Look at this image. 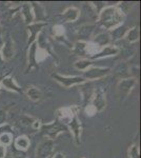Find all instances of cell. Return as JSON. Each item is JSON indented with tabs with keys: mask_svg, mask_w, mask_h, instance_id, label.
Instances as JSON below:
<instances>
[{
	"mask_svg": "<svg viewBox=\"0 0 141 158\" xmlns=\"http://www.w3.org/2000/svg\"><path fill=\"white\" fill-rule=\"evenodd\" d=\"M133 83H134V81H130V80H124L122 81V83L120 85V88H122L121 90H129L131 89V86L133 85Z\"/></svg>",
	"mask_w": 141,
	"mask_h": 158,
	"instance_id": "7",
	"label": "cell"
},
{
	"mask_svg": "<svg viewBox=\"0 0 141 158\" xmlns=\"http://www.w3.org/2000/svg\"><path fill=\"white\" fill-rule=\"evenodd\" d=\"M6 120V113L3 111H0V123H2Z\"/></svg>",
	"mask_w": 141,
	"mask_h": 158,
	"instance_id": "14",
	"label": "cell"
},
{
	"mask_svg": "<svg viewBox=\"0 0 141 158\" xmlns=\"http://www.w3.org/2000/svg\"><path fill=\"white\" fill-rule=\"evenodd\" d=\"M91 63H89V61H81V62H77L76 67L79 68V69H84L85 67H88L89 65Z\"/></svg>",
	"mask_w": 141,
	"mask_h": 158,
	"instance_id": "13",
	"label": "cell"
},
{
	"mask_svg": "<svg viewBox=\"0 0 141 158\" xmlns=\"http://www.w3.org/2000/svg\"><path fill=\"white\" fill-rule=\"evenodd\" d=\"M114 53H116V50H115V49H112V48H106V50H104L103 52H102L101 54H99L98 56H103L104 54L110 55V54H114Z\"/></svg>",
	"mask_w": 141,
	"mask_h": 158,
	"instance_id": "11",
	"label": "cell"
},
{
	"mask_svg": "<svg viewBox=\"0 0 141 158\" xmlns=\"http://www.w3.org/2000/svg\"><path fill=\"white\" fill-rule=\"evenodd\" d=\"M17 144L19 147H21V148H27V139H25V138H19V139H18V141H17Z\"/></svg>",
	"mask_w": 141,
	"mask_h": 158,
	"instance_id": "12",
	"label": "cell"
},
{
	"mask_svg": "<svg viewBox=\"0 0 141 158\" xmlns=\"http://www.w3.org/2000/svg\"><path fill=\"white\" fill-rule=\"evenodd\" d=\"M16 158H24V153H21V152H16Z\"/></svg>",
	"mask_w": 141,
	"mask_h": 158,
	"instance_id": "16",
	"label": "cell"
},
{
	"mask_svg": "<svg viewBox=\"0 0 141 158\" xmlns=\"http://www.w3.org/2000/svg\"><path fill=\"white\" fill-rule=\"evenodd\" d=\"M29 96L33 99V100H37V99H39L41 97V94H40V92L38 90H36V89H30Z\"/></svg>",
	"mask_w": 141,
	"mask_h": 158,
	"instance_id": "6",
	"label": "cell"
},
{
	"mask_svg": "<svg viewBox=\"0 0 141 158\" xmlns=\"http://www.w3.org/2000/svg\"><path fill=\"white\" fill-rule=\"evenodd\" d=\"M106 72L107 70H103V69H93V70H89V72H86L85 76L89 78H96L106 74Z\"/></svg>",
	"mask_w": 141,
	"mask_h": 158,
	"instance_id": "4",
	"label": "cell"
},
{
	"mask_svg": "<svg viewBox=\"0 0 141 158\" xmlns=\"http://www.w3.org/2000/svg\"><path fill=\"white\" fill-rule=\"evenodd\" d=\"M52 150H53V141L45 140L38 148V155L40 157H48L51 154Z\"/></svg>",
	"mask_w": 141,
	"mask_h": 158,
	"instance_id": "1",
	"label": "cell"
},
{
	"mask_svg": "<svg viewBox=\"0 0 141 158\" xmlns=\"http://www.w3.org/2000/svg\"><path fill=\"white\" fill-rule=\"evenodd\" d=\"M54 77L57 78L60 82H62L63 85L68 86L73 83H76V82H81L82 81V78H79V77H76V78H62V77H59L57 75H54Z\"/></svg>",
	"mask_w": 141,
	"mask_h": 158,
	"instance_id": "5",
	"label": "cell"
},
{
	"mask_svg": "<svg viewBox=\"0 0 141 158\" xmlns=\"http://www.w3.org/2000/svg\"><path fill=\"white\" fill-rule=\"evenodd\" d=\"M3 83H4V85H6L9 86V88H12V89H15V90H17V88H15L14 85H12V83H9V81H7V79H6V81H4Z\"/></svg>",
	"mask_w": 141,
	"mask_h": 158,
	"instance_id": "15",
	"label": "cell"
},
{
	"mask_svg": "<svg viewBox=\"0 0 141 158\" xmlns=\"http://www.w3.org/2000/svg\"><path fill=\"white\" fill-rule=\"evenodd\" d=\"M137 38H138V31H137V29L132 30V31L130 32L129 39H130V40H135V39H137Z\"/></svg>",
	"mask_w": 141,
	"mask_h": 158,
	"instance_id": "10",
	"label": "cell"
},
{
	"mask_svg": "<svg viewBox=\"0 0 141 158\" xmlns=\"http://www.w3.org/2000/svg\"><path fill=\"white\" fill-rule=\"evenodd\" d=\"M123 34H124V27H120V29H117L113 32V36L117 38H120Z\"/></svg>",
	"mask_w": 141,
	"mask_h": 158,
	"instance_id": "9",
	"label": "cell"
},
{
	"mask_svg": "<svg viewBox=\"0 0 141 158\" xmlns=\"http://www.w3.org/2000/svg\"><path fill=\"white\" fill-rule=\"evenodd\" d=\"M3 153H4V151H3V148L0 147V158H1L2 156H3Z\"/></svg>",
	"mask_w": 141,
	"mask_h": 158,
	"instance_id": "17",
	"label": "cell"
},
{
	"mask_svg": "<svg viewBox=\"0 0 141 158\" xmlns=\"http://www.w3.org/2000/svg\"><path fill=\"white\" fill-rule=\"evenodd\" d=\"M116 16H117V13L115 12V10L107 9L106 11L102 14V21H103L104 24H106L107 27H109V25H112L113 23H116L117 22V20L115 19Z\"/></svg>",
	"mask_w": 141,
	"mask_h": 158,
	"instance_id": "2",
	"label": "cell"
},
{
	"mask_svg": "<svg viewBox=\"0 0 141 158\" xmlns=\"http://www.w3.org/2000/svg\"><path fill=\"white\" fill-rule=\"evenodd\" d=\"M92 32V27H84L83 29H81L80 33L79 34L81 35V36H84V37H88L89 34H91Z\"/></svg>",
	"mask_w": 141,
	"mask_h": 158,
	"instance_id": "8",
	"label": "cell"
},
{
	"mask_svg": "<svg viewBox=\"0 0 141 158\" xmlns=\"http://www.w3.org/2000/svg\"><path fill=\"white\" fill-rule=\"evenodd\" d=\"M55 158H64V157H63V155H62V154H60V153H58V154L55 156Z\"/></svg>",
	"mask_w": 141,
	"mask_h": 158,
	"instance_id": "18",
	"label": "cell"
},
{
	"mask_svg": "<svg viewBox=\"0 0 141 158\" xmlns=\"http://www.w3.org/2000/svg\"><path fill=\"white\" fill-rule=\"evenodd\" d=\"M63 127L61 126L59 122H55V123L51 124V126H48V127H44L43 128V131L45 132L48 135H52V136H54L55 134H57L60 130H62Z\"/></svg>",
	"mask_w": 141,
	"mask_h": 158,
	"instance_id": "3",
	"label": "cell"
}]
</instances>
